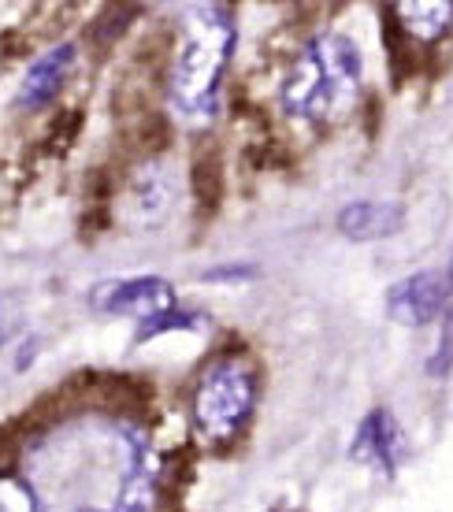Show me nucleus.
Returning a JSON list of instances; mask_svg holds the SVG:
<instances>
[{
  "mask_svg": "<svg viewBox=\"0 0 453 512\" xmlns=\"http://www.w3.org/2000/svg\"><path fill=\"white\" fill-rule=\"evenodd\" d=\"M450 368H453V308H446L439 342H435V353L428 357V375L442 379V375H450Z\"/></svg>",
  "mask_w": 453,
  "mask_h": 512,
  "instance_id": "ddd939ff",
  "label": "nucleus"
},
{
  "mask_svg": "<svg viewBox=\"0 0 453 512\" xmlns=\"http://www.w3.org/2000/svg\"><path fill=\"white\" fill-rule=\"evenodd\" d=\"M405 223V208L394 201H357L338 212V231L350 242H383L398 234Z\"/></svg>",
  "mask_w": 453,
  "mask_h": 512,
  "instance_id": "0eeeda50",
  "label": "nucleus"
},
{
  "mask_svg": "<svg viewBox=\"0 0 453 512\" xmlns=\"http://www.w3.org/2000/svg\"><path fill=\"white\" fill-rule=\"evenodd\" d=\"M171 208V179L160 167H142L127 186V219L134 227H156Z\"/></svg>",
  "mask_w": 453,
  "mask_h": 512,
  "instance_id": "1a4fd4ad",
  "label": "nucleus"
},
{
  "mask_svg": "<svg viewBox=\"0 0 453 512\" xmlns=\"http://www.w3.org/2000/svg\"><path fill=\"white\" fill-rule=\"evenodd\" d=\"M390 12L405 38L420 41V45L442 41L453 26V4L446 0H409V4H394Z\"/></svg>",
  "mask_w": 453,
  "mask_h": 512,
  "instance_id": "9d476101",
  "label": "nucleus"
},
{
  "mask_svg": "<svg viewBox=\"0 0 453 512\" xmlns=\"http://www.w3.org/2000/svg\"><path fill=\"white\" fill-rule=\"evenodd\" d=\"M257 375L238 360H216L194 386V423L208 438H234L253 416Z\"/></svg>",
  "mask_w": 453,
  "mask_h": 512,
  "instance_id": "7ed1b4c3",
  "label": "nucleus"
},
{
  "mask_svg": "<svg viewBox=\"0 0 453 512\" xmlns=\"http://www.w3.org/2000/svg\"><path fill=\"white\" fill-rule=\"evenodd\" d=\"M205 323L201 312H186V308H171L164 316H153V320H145L134 334V342H149L156 334H168V331H197Z\"/></svg>",
  "mask_w": 453,
  "mask_h": 512,
  "instance_id": "f8f14e48",
  "label": "nucleus"
},
{
  "mask_svg": "<svg viewBox=\"0 0 453 512\" xmlns=\"http://www.w3.org/2000/svg\"><path fill=\"white\" fill-rule=\"evenodd\" d=\"M93 308L104 316H164L175 308V290L168 279H156V275H142V279H112L101 282L93 290Z\"/></svg>",
  "mask_w": 453,
  "mask_h": 512,
  "instance_id": "20e7f679",
  "label": "nucleus"
},
{
  "mask_svg": "<svg viewBox=\"0 0 453 512\" xmlns=\"http://www.w3.org/2000/svg\"><path fill=\"white\" fill-rule=\"evenodd\" d=\"M190 179H194L197 208H201L205 216H212L223 201V160H220V149H216V145H201V149H197Z\"/></svg>",
  "mask_w": 453,
  "mask_h": 512,
  "instance_id": "9b49d317",
  "label": "nucleus"
},
{
  "mask_svg": "<svg viewBox=\"0 0 453 512\" xmlns=\"http://www.w3.org/2000/svg\"><path fill=\"white\" fill-rule=\"evenodd\" d=\"M446 297H450V282L442 271H416V275L390 286L387 312L390 320L402 323V327H424L446 308Z\"/></svg>",
  "mask_w": 453,
  "mask_h": 512,
  "instance_id": "39448f33",
  "label": "nucleus"
},
{
  "mask_svg": "<svg viewBox=\"0 0 453 512\" xmlns=\"http://www.w3.org/2000/svg\"><path fill=\"white\" fill-rule=\"evenodd\" d=\"M361 90V52L350 38L327 34L298 56L283 82V108L294 119H338Z\"/></svg>",
  "mask_w": 453,
  "mask_h": 512,
  "instance_id": "f257e3e1",
  "label": "nucleus"
},
{
  "mask_svg": "<svg viewBox=\"0 0 453 512\" xmlns=\"http://www.w3.org/2000/svg\"><path fill=\"white\" fill-rule=\"evenodd\" d=\"M446 282H450V286H453V260H450V275H446Z\"/></svg>",
  "mask_w": 453,
  "mask_h": 512,
  "instance_id": "dca6fc26",
  "label": "nucleus"
},
{
  "mask_svg": "<svg viewBox=\"0 0 453 512\" xmlns=\"http://www.w3.org/2000/svg\"><path fill=\"white\" fill-rule=\"evenodd\" d=\"M257 275V268L253 264H231V268H212L205 271V282H231V279H253Z\"/></svg>",
  "mask_w": 453,
  "mask_h": 512,
  "instance_id": "2eb2a0df",
  "label": "nucleus"
},
{
  "mask_svg": "<svg viewBox=\"0 0 453 512\" xmlns=\"http://www.w3.org/2000/svg\"><path fill=\"white\" fill-rule=\"evenodd\" d=\"M402 457H405V438L398 420H394V412L390 409L368 412L361 431H357V442H353V461L379 468L383 475H394Z\"/></svg>",
  "mask_w": 453,
  "mask_h": 512,
  "instance_id": "423d86ee",
  "label": "nucleus"
},
{
  "mask_svg": "<svg viewBox=\"0 0 453 512\" xmlns=\"http://www.w3.org/2000/svg\"><path fill=\"white\" fill-rule=\"evenodd\" d=\"M134 12L138 8H108V12L101 15V23L93 26V38L97 41H112V38H119V30L134 19Z\"/></svg>",
  "mask_w": 453,
  "mask_h": 512,
  "instance_id": "4468645a",
  "label": "nucleus"
},
{
  "mask_svg": "<svg viewBox=\"0 0 453 512\" xmlns=\"http://www.w3.org/2000/svg\"><path fill=\"white\" fill-rule=\"evenodd\" d=\"M234 52V19L227 8H194L182 19V38L171 67V101L190 116H205L216 108L223 67Z\"/></svg>",
  "mask_w": 453,
  "mask_h": 512,
  "instance_id": "f03ea898",
  "label": "nucleus"
},
{
  "mask_svg": "<svg viewBox=\"0 0 453 512\" xmlns=\"http://www.w3.org/2000/svg\"><path fill=\"white\" fill-rule=\"evenodd\" d=\"M75 64V45H56L49 49L45 56H38L34 64L26 67L23 75V86H19V104L23 108H41V104H49L60 86L67 82V71Z\"/></svg>",
  "mask_w": 453,
  "mask_h": 512,
  "instance_id": "6e6552de",
  "label": "nucleus"
}]
</instances>
